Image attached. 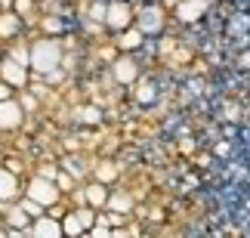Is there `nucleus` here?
<instances>
[{
  "instance_id": "nucleus-1",
  "label": "nucleus",
  "mask_w": 250,
  "mask_h": 238,
  "mask_svg": "<svg viewBox=\"0 0 250 238\" xmlns=\"http://www.w3.org/2000/svg\"><path fill=\"white\" fill-rule=\"evenodd\" d=\"M62 65V43L56 41V37H41V41H34L31 46H28V68H31L34 74H50Z\"/></svg>"
},
{
  "instance_id": "nucleus-2",
  "label": "nucleus",
  "mask_w": 250,
  "mask_h": 238,
  "mask_svg": "<svg viewBox=\"0 0 250 238\" xmlns=\"http://www.w3.org/2000/svg\"><path fill=\"white\" fill-rule=\"evenodd\" d=\"M136 22L133 25H139L142 28V34L146 37H158V34H164V25H167V6L161 3V0H142V3H136Z\"/></svg>"
},
{
  "instance_id": "nucleus-3",
  "label": "nucleus",
  "mask_w": 250,
  "mask_h": 238,
  "mask_svg": "<svg viewBox=\"0 0 250 238\" xmlns=\"http://www.w3.org/2000/svg\"><path fill=\"white\" fill-rule=\"evenodd\" d=\"M136 22V3L130 0H108V13H105V28L108 31H124Z\"/></svg>"
},
{
  "instance_id": "nucleus-4",
  "label": "nucleus",
  "mask_w": 250,
  "mask_h": 238,
  "mask_svg": "<svg viewBox=\"0 0 250 238\" xmlns=\"http://www.w3.org/2000/svg\"><path fill=\"white\" fill-rule=\"evenodd\" d=\"M25 195L28 198H34V201H41L46 211H50L53 204H59V198H62V189L56 186V179H46V176H31V183H28L25 189Z\"/></svg>"
},
{
  "instance_id": "nucleus-5",
  "label": "nucleus",
  "mask_w": 250,
  "mask_h": 238,
  "mask_svg": "<svg viewBox=\"0 0 250 238\" xmlns=\"http://www.w3.org/2000/svg\"><path fill=\"white\" fill-rule=\"evenodd\" d=\"M207 9H210V0H179L173 6V16H176L179 25H195V22H201V16Z\"/></svg>"
},
{
  "instance_id": "nucleus-6",
  "label": "nucleus",
  "mask_w": 250,
  "mask_h": 238,
  "mask_svg": "<svg viewBox=\"0 0 250 238\" xmlns=\"http://www.w3.org/2000/svg\"><path fill=\"white\" fill-rule=\"evenodd\" d=\"M111 74H114V81H118V84L130 87V84H136V81H139V62L133 59L130 53H121L118 59L111 62Z\"/></svg>"
},
{
  "instance_id": "nucleus-7",
  "label": "nucleus",
  "mask_w": 250,
  "mask_h": 238,
  "mask_svg": "<svg viewBox=\"0 0 250 238\" xmlns=\"http://www.w3.org/2000/svg\"><path fill=\"white\" fill-rule=\"evenodd\" d=\"M0 78H3L13 90H25L28 87V65H22V62H16V59H6L0 62Z\"/></svg>"
},
{
  "instance_id": "nucleus-8",
  "label": "nucleus",
  "mask_w": 250,
  "mask_h": 238,
  "mask_svg": "<svg viewBox=\"0 0 250 238\" xmlns=\"http://www.w3.org/2000/svg\"><path fill=\"white\" fill-rule=\"evenodd\" d=\"M25 121V108L19 99H0V130H16Z\"/></svg>"
},
{
  "instance_id": "nucleus-9",
  "label": "nucleus",
  "mask_w": 250,
  "mask_h": 238,
  "mask_svg": "<svg viewBox=\"0 0 250 238\" xmlns=\"http://www.w3.org/2000/svg\"><path fill=\"white\" fill-rule=\"evenodd\" d=\"M114 46H118L121 53H136L146 46V34H142L139 25H130L124 28V31H118V37H114Z\"/></svg>"
},
{
  "instance_id": "nucleus-10",
  "label": "nucleus",
  "mask_w": 250,
  "mask_h": 238,
  "mask_svg": "<svg viewBox=\"0 0 250 238\" xmlns=\"http://www.w3.org/2000/svg\"><path fill=\"white\" fill-rule=\"evenodd\" d=\"M28 232L34 238H59L62 235V220L53 216V214H41L37 220H31V229Z\"/></svg>"
},
{
  "instance_id": "nucleus-11",
  "label": "nucleus",
  "mask_w": 250,
  "mask_h": 238,
  "mask_svg": "<svg viewBox=\"0 0 250 238\" xmlns=\"http://www.w3.org/2000/svg\"><path fill=\"white\" fill-rule=\"evenodd\" d=\"M19 192H22V189H19V173L9 170V167H0V204L16 201Z\"/></svg>"
},
{
  "instance_id": "nucleus-12",
  "label": "nucleus",
  "mask_w": 250,
  "mask_h": 238,
  "mask_svg": "<svg viewBox=\"0 0 250 238\" xmlns=\"http://www.w3.org/2000/svg\"><path fill=\"white\" fill-rule=\"evenodd\" d=\"M22 25H25V19L16 13V9H0V37H16L19 31H22Z\"/></svg>"
},
{
  "instance_id": "nucleus-13",
  "label": "nucleus",
  "mask_w": 250,
  "mask_h": 238,
  "mask_svg": "<svg viewBox=\"0 0 250 238\" xmlns=\"http://www.w3.org/2000/svg\"><path fill=\"white\" fill-rule=\"evenodd\" d=\"M83 198H86V204H90V207H96V211H99V207L108 204V189H105V183H99V179H96V183H90V186L83 189Z\"/></svg>"
},
{
  "instance_id": "nucleus-14",
  "label": "nucleus",
  "mask_w": 250,
  "mask_h": 238,
  "mask_svg": "<svg viewBox=\"0 0 250 238\" xmlns=\"http://www.w3.org/2000/svg\"><path fill=\"white\" fill-rule=\"evenodd\" d=\"M108 211H118V214H127L130 216V211H133V198H130V192H108Z\"/></svg>"
},
{
  "instance_id": "nucleus-15",
  "label": "nucleus",
  "mask_w": 250,
  "mask_h": 238,
  "mask_svg": "<svg viewBox=\"0 0 250 238\" xmlns=\"http://www.w3.org/2000/svg\"><path fill=\"white\" fill-rule=\"evenodd\" d=\"M136 102L139 106H155L158 102V87L151 81H139L136 84Z\"/></svg>"
},
{
  "instance_id": "nucleus-16",
  "label": "nucleus",
  "mask_w": 250,
  "mask_h": 238,
  "mask_svg": "<svg viewBox=\"0 0 250 238\" xmlns=\"http://www.w3.org/2000/svg\"><path fill=\"white\" fill-rule=\"evenodd\" d=\"M62 235H86L83 223L78 220V214H74V211L62 214Z\"/></svg>"
},
{
  "instance_id": "nucleus-17",
  "label": "nucleus",
  "mask_w": 250,
  "mask_h": 238,
  "mask_svg": "<svg viewBox=\"0 0 250 238\" xmlns=\"http://www.w3.org/2000/svg\"><path fill=\"white\" fill-rule=\"evenodd\" d=\"M13 9L25 22H37V0H13Z\"/></svg>"
},
{
  "instance_id": "nucleus-18",
  "label": "nucleus",
  "mask_w": 250,
  "mask_h": 238,
  "mask_svg": "<svg viewBox=\"0 0 250 238\" xmlns=\"http://www.w3.org/2000/svg\"><path fill=\"white\" fill-rule=\"evenodd\" d=\"M96 179H99V183H114V179H118V167L111 164V161H99V164H96Z\"/></svg>"
},
{
  "instance_id": "nucleus-19",
  "label": "nucleus",
  "mask_w": 250,
  "mask_h": 238,
  "mask_svg": "<svg viewBox=\"0 0 250 238\" xmlns=\"http://www.w3.org/2000/svg\"><path fill=\"white\" fill-rule=\"evenodd\" d=\"M105 13H108V0H93V3L86 6V16L99 25H105Z\"/></svg>"
},
{
  "instance_id": "nucleus-20",
  "label": "nucleus",
  "mask_w": 250,
  "mask_h": 238,
  "mask_svg": "<svg viewBox=\"0 0 250 238\" xmlns=\"http://www.w3.org/2000/svg\"><path fill=\"white\" fill-rule=\"evenodd\" d=\"M41 28H43V31L50 34V37H56V34H62V31H65V22H62L59 16H43V19H41Z\"/></svg>"
},
{
  "instance_id": "nucleus-21",
  "label": "nucleus",
  "mask_w": 250,
  "mask_h": 238,
  "mask_svg": "<svg viewBox=\"0 0 250 238\" xmlns=\"http://www.w3.org/2000/svg\"><path fill=\"white\" fill-rule=\"evenodd\" d=\"M19 207H22V211L28 214V216H31V220H37V216H41V214H46V207L41 204V201H34V198H22V201H19Z\"/></svg>"
},
{
  "instance_id": "nucleus-22",
  "label": "nucleus",
  "mask_w": 250,
  "mask_h": 238,
  "mask_svg": "<svg viewBox=\"0 0 250 238\" xmlns=\"http://www.w3.org/2000/svg\"><path fill=\"white\" fill-rule=\"evenodd\" d=\"M78 121H83V124H99L102 121V111L96 108V106H81L78 108Z\"/></svg>"
},
{
  "instance_id": "nucleus-23",
  "label": "nucleus",
  "mask_w": 250,
  "mask_h": 238,
  "mask_svg": "<svg viewBox=\"0 0 250 238\" xmlns=\"http://www.w3.org/2000/svg\"><path fill=\"white\" fill-rule=\"evenodd\" d=\"M56 186H59L65 195H71L74 192V176L68 173V170H59V173H56Z\"/></svg>"
},
{
  "instance_id": "nucleus-24",
  "label": "nucleus",
  "mask_w": 250,
  "mask_h": 238,
  "mask_svg": "<svg viewBox=\"0 0 250 238\" xmlns=\"http://www.w3.org/2000/svg\"><path fill=\"white\" fill-rule=\"evenodd\" d=\"M62 164H65V170H68V173H71L74 179H78V176H83V173H86V167L81 164V161H78V158H65V161H62Z\"/></svg>"
},
{
  "instance_id": "nucleus-25",
  "label": "nucleus",
  "mask_w": 250,
  "mask_h": 238,
  "mask_svg": "<svg viewBox=\"0 0 250 238\" xmlns=\"http://www.w3.org/2000/svg\"><path fill=\"white\" fill-rule=\"evenodd\" d=\"M9 59H16V62L28 65V46H13V50H9Z\"/></svg>"
},
{
  "instance_id": "nucleus-26",
  "label": "nucleus",
  "mask_w": 250,
  "mask_h": 238,
  "mask_svg": "<svg viewBox=\"0 0 250 238\" xmlns=\"http://www.w3.org/2000/svg\"><path fill=\"white\" fill-rule=\"evenodd\" d=\"M19 102H22V108H25V111H34V108H37V93H34V90H31V93H25V96L19 99Z\"/></svg>"
},
{
  "instance_id": "nucleus-27",
  "label": "nucleus",
  "mask_w": 250,
  "mask_h": 238,
  "mask_svg": "<svg viewBox=\"0 0 250 238\" xmlns=\"http://www.w3.org/2000/svg\"><path fill=\"white\" fill-rule=\"evenodd\" d=\"M56 173H59V167H56V164H43L41 167V176H46V179H56Z\"/></svg>"
},
{
  "instance_id": "nucleus-28",
  "label": "nucleus",
  "mask_w": 250,
  "mask_h": 238,
  "mask_svg": "<svg viewBox=\"0 0 250 238\" xmlns=\"http://www.w3.org/2000/svg\"><path fill=\"white\" fill-rule=\"evenodd\" d=\"M9 96H13V87H9L3 78H0V99H9Z\"/></svg>"
},
{
  "instance_id": "nucleus-29",
  "label": "nucleus",
  "mask_w": 250,
  "mask_h": 238,
  "mask_svg": "<svg viewBox=\"0 0 250 238\" xmlns=\"http://www.w3.org/2000/svg\"><path fill=\"white\" fill-rule=\"evenodd\" d=\"M213 151H216L219 158H226L229 151H232V146H229V142H216V149H213Z\"/></svg>"
},
{
  "instance_id": "nucleus-30",
  "label": "nucleus",
  "mask_w": 250,
  "mask_h": 238,
  "mask_svg": "<svg viewBox=\"0 0 250 238\" xmlns=\"http://www.w3.org/2000/svg\"><path fill=\"white\" fill-rule=\"evenodd\" d=\"M238 65H241V68H250V50L238 56Z\"/></svg>"
},
{
  "instance_id": "nucleus-31",
  "label": "nucleus",
  "mask_w": 250,
  "mask_h": 238,
  "mask_svg": "<svg viewBox=\"0 0 250 238\" xmlns=\"http://www.w3.org/2000/svg\"><path fill=\"white\" fill-rule=\"evenodd\" d=\"M161 3H164L167 9H173V6H176V3H179V0H161Z\"/></svg>"
},
{
  "instance_id": "nucleus-32",
  "label": "nucleus",
  "mask_w": 250,
  "mask_h": 238,
  "mask_svg": "<svg viewBox=\"0 0 250 238\" xmlns=\"http://www.w3.org/2000/svg\"><path fill=\"white\" fill-rule=\"evenodd\" d=\"M53 3H65V0H53Z\"/></svg>"
},
{
  "instance_id": "nucleus-33",
  "label": "nucleus",
  "mask_w": 250,
  "mask_h": 238,
  "mask_svg": "<svg viewBox=\"0 0 250 238\" xmlns=\"http://www.w3.org/2000/svg\"><path fill=\"white\" fill-rule=\"evenodd\" d=\"M130 3H142V0H130Z\"/></svg>"
},
{
  "instance_id": "nucleus-34",
  "label": "nucleus",
  "mask_w": 250,
  "mask_h": 238,
  "mask_svg": "<svg viewBox=\"0 0 250 238\" xmlns=\"http://www.w3.org/2000/svg\"><path fill=\"white\" fill-rule=\"evenodd\" d=\"M37 3H46V0H37Z\"/></svg>"
},
{
  "instance_id": "nucleus-35",
  "label": "nucleus",
  "mask_w": 250,
  "mask_h": 238,
  "mask_svg": "<svg viewBox=\"0 0 250 238\" xmlns=\"http://www.w3.org/2000/svg\"><path fill=\"white\" fill-rule=\"evenodd\" d=\"M0 216H3V214H0Z\"/></svg>"
},
{
  "instance_id": "nucleus-36",
  "label": "nucleus",
  "mask_w": 250,
  "mask_h": 238,
  "mask_svg": "<svg viewBox=\"0 0 250 238\" xmlns=\"http://www.w3.org/2000/svg\"><path fill=\"white\" fill-rule=\"evenodd\" d=\"M0 9H3V6H0Z\"/></svg>"
}]
</instances>
